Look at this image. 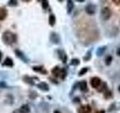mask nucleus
Masks as SVG:
<instances>
[{
	"instance_id": "4be33fe9",
	"label": "nucleus",
	"mask_w": 120,
	"mask_h": 113,
	"mask_svg": "<svg viewBox=\"0 0 120 113\" xmlns=\"http://www.w3.org/2000/svg\"><path fill=\"white\" fill-rule=\"evenodd\" d=\"M112 2H113L116 5H120V0H112Z\"/></svg>"
},
{
	"instance_id": "7ed1b4c3",
	"label": "nucleus",
	"mask_w": 120,
	"mask_h": 113,
	"mask_svg": "<svg viewBox=\"0 0 120 113\" xmlns=\"http://www.w3.org/2000/svg\"><path fill=\"white\" fill-rule=\"evenodd\" d=\"M111 14L112 12L109 8H104L101 11V17L104 20H108L109 18H110Z\"/></svg>"
},
{
	"instance_id": "f8f14e48",
	"label": "nucleus",
	"mask_w": 120,
	"mask_h": 113,
	"mask_svg": "<svg viewBox=\"0 0 120 113\" xmlns=\"http://www.w3.org/2000/svg\"><path fill=\"white\" fill-rule=\"evenodd\" d=\"M15 53H16V54H17V56H18V57H20L21 60H23L24 62H27V59L26 58V56H24V54H22L21 51L17 50V51H15Z\"/></svg>"
},
{
	"instance_id": "6ab92c4d",
	"label": "nucleus",
	"mask_w": 120,
	"mask_h": 113,
	"mask_svg": "<svg viewBox=\"0 0 120 113\" xmlns=\"http://www.w3.org/2000/svg\"><path fill=\"white\" fill-rule=\"evenodd\" d=\"M80 63V61H79L78 59H73L72 60H71V64L72 65H78V64Z\"/></svg>"
},
{
	"instance_id": "c756f323",
	"label": "nucleus",
	"mask_w": 120,
	"mask_h": 113,
	"mask_svg": "<svg viewBox=\"0 0 120 113\" xmlns=\"http://www.w3.org/2000/svg\"><path fill=\"white\" fill-rule=\"evenodd\" d=\"M119 91H120V86L119 87Z\"/></svg>"
},
{
	"instance_id": "c85d7f7f",
	"label": "nucleus",
	"mask_w": 120,
	"mask_h": 113,
	"mask_svg": "<svg viewBox=\"0 0 120 113\" xmlns=\"http://www.w3.org/2000/svg\"><path fill=\"white\" fill-rule=\"evenodd\" d=\"M22 1H23V2H29L30 0H22Z\"/></svg>"
},
{
	"instance_id": "0eeeda50",
	"label": "nucleus",
	"mask_w": 120,
	"mask_h": 113,
	"mask_svg": "<svg viewBox=\"0 0 120 113\" xmlns=\"http://www.w3.org/2000/svg\"><path fill=\"white\" fill-rule=\"evenodd\" d=\"M20 113H29L30 112V107L29 106V105L24 104L19 109Z\"/></svg>"
},
{
	"instance_id": "423d86ee",
	"label": "nucleus",
	"mask_w": 120,
	"mask_h": 113,
	"mask_svg": "<svg viewBox=\"0 0 120 113\" xmlns=\"http://www.w3.org/2000/svg\"><path fill=\"white\" fill-rule=\"evenodd\" d=\"M95 11H96L95 6L93 5H88L86 7V11L89 14H94L95 13Z\"/></svg>"
},
{
	"instance_id": "dca6fc26",
	"label": "nucleus",
	"mask_w": 120,
	"mask_h": 113,
	"mask_svg": "<svg viewBox=\"0 0 120 113\" xmlns=\"http://www.w3.org/2000/svg\"><path fill=\"white\" fill-rule=\"evenodd\" d=\"M105 47H104V48H100L98 50V51H97V54H98V55H102V54L104 53V50H105Z\"/></svg>"
},
{
	"instance_id": "4468645a",
	"label": "nucleus",
	"mask_w": 120,
	"mask_h": 113,
	"mask_svg": "<svg viewBox=\"0 0 120 113\" xmlns=\"http://www.w3.org/2000/svg\"><path fill=\"white\" fill-rule=\"evenodd\" d=\"M80 88L81 90H82V91H86V90H87V84H86V82L85 81L80 82Z\"/></svg>"
},
{
	"instance_id": "9b49d317",
	"label": "nucleus",
	"mask_w": 120,
	"mask_h": 113,
	"mask_svg": "<svg viewBox=\"0 0 120 113\" xmlns=\"http://www.w3.org/2000/svg\"><path fill=\"white\" fill-rule=\"evenodd\" d=\"M3 65H4V66H10V67L13 66V65H14L13 60H11V58L8 57V58L5 59V62L3 63Z\"/></svg>"
},
{
	"instance_id": "393cba45",
	"label": "nucleus",
	"mask_w": 120,
	"mask_h": 113,
	"mask_svg": "<svg viewBox=\"0 0 120 113\" xmlns=\"http://www.w3.org/2000/svg\"><path fill=\"white\" fill-rule=\"evenodd\" d=\"M95 113H105V112L103 111V110H101V111H98V112H96Z\"/></svg>"
},
{
	"instance_id": "f03ea898",
	"label": "nucleus",
	"mask_w": 120,
	"mask_h": 113,
	"mask_svg": "<svg viewBox=\"0 0 120 113\" xmlns=\"http://www.w3.org/2000/svg\"><path fill=\"white\" fill-rule=\"evenodd\" d=\"M52 74L54 75V76L56 77H59L62 79H64L66 76V72L65 69H60L58 66L55 67L52 70Z\"/></svg>"
},
{
	"instance_id": "1a4fd4ad",
	"label": "nucleus",
	"mask_w": 120,
	"mask_h": 113,
	"mask_svg": "<svg viewBox=\"0 0 120 113\" xmlns=\"http://www.w3.org/2000/svg\"><path fill=\"white\" fill-rule=\"evenodd\" d=\"M74 8V3L72 2V0H68L67 2V10L68 13L70 14L71 12V11Z\"/></svg>"
},
{
	"instance_id": "9d476101",
	"label": "nucleus",
	"mask_w": 120,
	"mask_h": 113,
	"mask_svg": "<svg viewBox=\"0 0 120 113\" xmlns=\"http://www.w3.org/2000/svg\"><path fill=\"white\" fill-rule=\"evenodd\" d=\"M7 15V11L5 8H0V20H4L6 17Z\"/></svg>"
},
{
	"instance_id": "b1692460",
	"label": "nucleus",
	"mask_w": 120,
	"mask_h": 113,
	"mask_svg": "<svg viewBox=\"0 0 120 113\" xmlns=\"http://www.w3.org/2000/svg\"><path fill=\"white\" fill-rule=\"evenodd\" d=\"M116 53H117V54L120 56V48H118V50H117V52H116Z\"/></svg>"
},
{
	"instance_id": "412c9836",
	"label": "nucleus",
	"mask_w": 120,
	"mask_h": 113,
	"mask_svg": "<svg viewBox=\"0 0 120 113\" xmlns=\"http://www.w3.org/2000/svg\"><path fill=\"white\" fill-rule=\"evenodd\" d=\"M9 5H17V0H11L10 2H9Z\"/></svg>"
},
{
	"instance_id": "20e7f679",
	"label": "nucleus",
	"mask_w": 120,
	"mask_h": 113,
	"mask_svg": "<svg viewBox=\"0 0 120 113\" xmlns=\"http://www.w3.org/2000/svg\"><path fill=\"white\" fill-rule=\"evenodd\" d=\"M92 111V109L89 105H83L80 106L78 109V113H90Z\"/></svg>"
},
{
	"instance_id": "5701e85b",
	"label": "nucleus",
	"mask_w": 120,
	"mask_h": 113,
	"mask_svg": "<svg viewBox=\"0 0 120 113\" xmlns=\"http://www.w3.org/2000/svg\"><path fill=\"white\" fill-rule=\"evenodd\" d=\"M5 87H6L5 83H4V82H0V88H5Z\"/></svg>"
},
{
	"instance_id": "6e6552de",
	"label": "nucleus",
	"mask_w": 120,
	"mask_h": 113,
	"mask_svg": "<svg viewBox=\"0 0 120 113\" xmlns=\"http://www.w3.org/2000/svg\"><path fill=\"white\" fill-rule=\"evenodd\" d=\"M38 88H40L41 90H44V91H47V90H49V87H48L47 83H45V82L39 83V84L38 85Z\"/></svg>"
},
{
	"instance_id": "aec40b11",
	"label": "nucleus",
	"mask_w": 120,
	"mask_h": 113,
	"mask_svg": "<svg viewBox=\"0 0 120 113\" xmlns=\"http://www.w3.org/2000/svg\"><path fill=\"white\" fill-rule=\"evenodd\" d=\"M111 62H112V57H111L110 56H107V57L106 58V61H105L106 64H107V65H110Z\"/></svg>"
},
{
	"instance_id": "bb28decb",
	"label": "nucleus",
	"mask_w": 120,
	"mask_h": 113,
	"mask_svg": "<svg viewBox=\"0 0 120 113\" xmlns=\"http://www.w3.org/2000/svg\"><path fill=\"white\" fill-rule=\"evenodd\" d=\"M54 113H61V112H60L59 111H58V110H56V111L54 112Z\"/></svg>"
},
{
	"instance_id": "39448f33",
	"label": "nucleus",
	"mask_w": 120,
	"mask_h": 113,
	"mask_svg": "<svg viewBox=\"0 0 120 113\" xmlns=\"http://www.w3.org/2000/svg\"><path fill=\"white\" fill-rule=\"evenodd\" d=\"M101 80H100V78H98V77H94L92 78V80H91V85H92V87L94 88H98V87L101 85Z\"/></svg>"
},
{
	"instance_id": "f257e3e1",
	"label": "nucleus",
	"mask_w": 120,
	"mask_h": 113,
	"mask_svg": "<svg viewBox=\"0 0 120 113\" xmlns=\"http://www.w3.org/2000/svg\"><path fill=\"white\" fill-rule=\"evenodd\" d=\"M2 39H3V41L5 44H12V43L16 41L17 38H16V36H15V34L9 31H6L3 34Z\"/></svg>"
},
{
	"instance_id": "ddd939ff",
	"label": "nucleus",
	"mask_w": 120,
	"mask_h": 113,
	"mask_svg": "<svg viewBox=\"0 0 120 113\" xmlns=\"http://www.w3.org/2000/svg\"><path fill=\"white\" fill-rule=\"evenodd\" d=\"M33 69L35 71L38 72V73H42V74H46L47 73V71H45L42 66H35V67L33 68Z\"/></svg>"
},
{
	"instance_id": "cd10ccee",
	"label": "nucleus",
	"mask_w": 120,
	"mask_h": 113,
	"mask_svg": "<svg viewBox=\"0 0 120 113\" xmlns=\"http://www.w3.org/2000/svg\"><path fill=\"white\" fill-rule=\"evenodd\" d=\"M77 1H78V2H83L84 0H77Z\"/></svg>"
},
{
	"instance_id": "a878e982",
	"label": "nucleus",
	"mask_w": 120,
	"mask_h": 113,
	"mask_svg": "<svg viewBox=\"0 0 120 113\" xmlns=\"http://www.w3.org/2000/svg\"><path fill=\"white\" fill-rule=\"evenodd\" d=\"M2 53L0 52V61H1V60H2Z\"/></svg>"
},
{
	"instance_id": "7c9ffc66",
	"label": "nucleus",
	"mask_w": 120,
	"mask_h": 113,
	"mask_svg": "<svg viewBox=\"0 0 120 113\" xmlns=\"http://www.w3.org/2000/svg\"><path fill=\"white\" fill-rule=\"evenodd\" d=\"M38 1H41V0H38Z\"/></svg>"
},
{
	"instance_id": "a211bd4d",
	"label": "nucleus",
	"mask_w": 120,
	"mask_h": 113,
	"mask_svg": "<svg viewBox=\"0 0 120 113\" xmlns=\"http://www.w3.org/2000/svg\"><path fill=\"white\" fill-rule=\"evenodd\" d=\"M87 71H88V69H87V68H83V69H82L80 70V73H79V75H80V76H81V75H84Z\"/></svg>"
},
{
	"instance_id": "f3484780",
	"label": "nucleus",
	"mask_w": 120,
	"mask_h": 113,
	"mask_svg": "<svg viewBox=\"0 0 120 113\" xmlns=\"http://www.w3.org/2000/svg\"><path fill=\"white\" fill-rule=\"evenodd\" d=\"M42 5H43V8H44V9L47 8H48V5H49L47 0H42Z\"/></svg>"
},
{
	"instance_id": "2eb2a0df",
	"label": "nucleus",
	"mask_w": 120,
	"mask_h": 113,
	"mask_svg": "<svg viewBox=\"0 0 120 113\" xmlns=\"http://www.w3.org/2000/svg\"><path fill=\"white\" fill-rule=\"evenodd\" d=\"M49 23H50V24L51 26H53L56 23V17L54 15H50V17H49Z\"/></svg>"
}]
</instances>
